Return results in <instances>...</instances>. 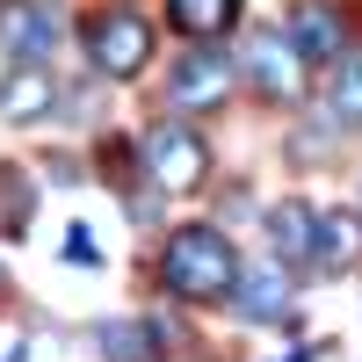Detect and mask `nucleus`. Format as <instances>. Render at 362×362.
I'll return each instance as SVG.
<instances>
[{"label": "nucleus", "instance_id": "nucleus-1", "mask_svg": "<svg viewBox=\"0 0 362 362\" xmlns=\"http://www.w3.org/2000/svg\"><path fill=\"white\" fill-rule=\"evenodd\" d=\"M160 276L189 305H218V297H239V254L218 225H181L160 254Z\"/></svg>", "mask_w": 362, "mask_h": 362}, {"label": "nucleus", "instance_id": "nucleus-2", "mask_svg": "<svg viewBox=\"0 0 362 362\" xmlns=\"http://www.w3.org/2000/svg\"><path fill=\"white\" fill-rule=\"evenodd\" d=\"M138 160H145V174H153V189H167V196H196L203 181H210V145L189 124H174V116L145 131Z\"/></svg>", "mask_w": 362, "mask_h": 362}, {"label": "nucleus", "instance_id": "nucleus-3", "mask_svg": "<svg viewBox=\"0 0 362 362\" xmlns=\"http://www.w3.org/2000/svg\"><path fill=\"white\" fill-rule=\"evenodd\" d=\"M87 58H95V73H109V80H138L145 58H153V29L131 8H102L87 22Z\"/></svg>", "mask_w": 362, "mask_h": 362}, {"label": "nucleus", "instance_id": "nucleus-4", "mask_svg": "<svg viewBox=\"0 0 362 362\" xmlns=\"http://www.w3.org/2000/svg\"><path fill=\"white\" fill-rule=\"evenodd\" d=\"M239 66L225 51H181L174 58V80H167V109H218L232 95Z\"/></svg>", "mask_w": 362, "mask_h": 362}, {"label": "nucleus", "instance_id": "nucleus-5", "mask_svg": "<svg viewBox=\"0 0 362 362\" xmlns=\"http://www.w3.org/2000/svg\"><path fill=\"white\" fill-rule=\"evenodd\" d=\"M283 37H290V51L305 58V66H341V58H348V22L326 8V0H305V8H290Z\"/></svg>", "mask_w": 362, "mask_h": 362}, {"label": "nucleus", "instance_id": "nucleus-6", "mask_svg": "<svg viewBox=\"0 0 362 362\" xmlns=\"http://www.w3.org/2000/svg\"><path fill=\"white\" fill-rule=\"evenodd\" d=\"M0 44L22 66H44L58 51V8H44V0H0Z\"/></svg>", "mask_w": 362, "mask_h": 362}, {"label": "nucleus", "instance_id": "nucleus-7", "mask_svg": "<svg viewBox=\"0 0 362 362\" xmlns=\"http://www.w3.org/2000/svg\"><path fill=\"white\" fill-rule=\"evenodd\" d=\"M247 73H254V87H261L268 102H290V95H297V73H305V58L290 51L283 29H261V37L247 44Z\"/></svg>", "mask_w": 362, "mask_h": 362}, {"label": "nucleus", "instance_id": "nucleus-8", "mask_svg": "<svg viewBox=\"0 0 362 362\" xmlns=\"http://www.w3.org/2000/svg\"><path fill=\"white\" fill-rule=\"evenodd\" d=\"M51 102H58V87H51L44 66H8L0 73V116H8V124H37Z\"/></svg>", "mask_w": 362, "mask_h": 362}, {"label": "nucleus", "instance_id": "nucleus-9", "mask_svg": "<svg viewBox=\"0 0 362 362\" xmlns=\"http://www.w3.org/2000/svg\"><path fill=\"white\" fill-rule=\"evenodd\" d=\"M239 312H247V319H283V312H290V276H283V261L239 268Z\"/></svg>", "mask_w": 362, "mask_h": 362}, {"label": "nucleus", "instance_id": "nucleus-10", "mask_svg": "<svg viewBox=\"0 0 362 362\" xmlns=\"http://www.w3.org/2000/svg\"><path fill=\"white\" fill-rule=\"evenodd\" d=\"M268 247H276V261H305L319 254V218H312V203H276L268 210Z\"/></svg>", "mask_w": 362, "mask_h": 362}, {"label": "nucleus", "instance_id": "nucleus-11", "mask_svg": "<svg viewBox=\"0 0 362 362\" xmlns=\"http://www.w3.org/2000/svg\"><path fill=\"white\" fill-rule=\"evenodd\" d=\"M326 116H334L341 131H362V58L355 51L334 66V80H326Z\"/></svg>", "mask_w": 362, "mask_h": 362}, {"label": "nucleus", "instance_id": "nucleus-12", "mask_svg": "<svg viewBox=\"0 0 362 362\" xmlns=\"http://www.w3.org/2000/svg\"><path fill=\"white\" fill-rule=\"evenodd\" d=\"M174 29H189V37H218V29L239 15V0H167Z\"/></svg>", "mask_w": 362, "mask_h": 362}, {"label": "nucleus", "instance_id": "nucleus-13", "mask_svg": "<svg viewBox=\"0 0 362 362\" xmlns=\"http://www.w3.org/2000/svg\"><path fill=\"white\" fill-rule=\"evenodd\" d=\"M95 341H102V355H109V362H153V355H160L145 326H116V319H109V326H95Z\"/></svg>", "mask_w": 362, "mask_h": 362}, {"label": "nucleus", "instance_id": "nucleus-14", "mask_svg": "<svg viewBox=\"0 0 362 362\" xmlns=\"http://www.w3.org/2000/svg\"><path fill=\"white\" fill-rule=\"evenodd\" d=\"M355 254H362V225L348 218V210H341V218H319V261L341 268V261H355Z\"/></svg>", "mask_w": 362, "mask_h": 362}, {"label": "nucleus", "instance_id": "nucleus-15", "mask_svg": "<svg viewBox=\"0 0 362 362\" xmlns=\"http://www.w3.org/2000/svg\"><path fill=\"white\" fill-rule=\"evenodd\" d=\"M0 218H8V232H29V181L15 167H0Z\"/></svg>", "mask_w": 362, "mask_h": 362}, {"label": "nucleus", "instance_id": "nucleus-16", "mask_svg": "<svg viewBox=\"0 0 362 362\" xmlns=\"http://www.w3.org/2000/svg\"><path fill=\"white\" fill-rule=\"evenodd\" d=\"M290 362H305V355H290Z\"/></svg>", "mask_w": 362, "mask_h": 362}]
</instances>
